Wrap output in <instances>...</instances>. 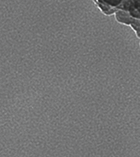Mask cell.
<instances>
[{"mask_svg": "<svg viewBox=\"0 0 140 157\" xmlns=\"http://www.w3.org/2000/svg\"><path fill=\"white\" fill-rule=\"evenodd\" d=\"M114 15L117 22L130 26L134 29L136 35L140 38V19H134V17L131 16L128 12L123 10H118Z\"/></svg>", "mask_w": 140, "mask_h": 157, "instance_id": "6da1fadb", "label": "cell"}, {"mask_svg": "<svg viewBox=\"0 0 140 157\" xmlns=\"http://www.w3.org/2000/svg\"><path fill=\"white\" fill-rule=\"evenodd\" d=\"M119 10H125L134 19H140V0H127L122 4Z\"/></svg>", "mask_w": 140, "mask_h": 157, "instance_id": "7a4b0ae2", "label": "cell"}, {"mask_svg": "<svg viewBox=\"0 0 140 157\" xmlns=\"http://www.w3.org/2000/svg\"><path fill=\"white\" fill-rule=\"evenodd\" d=\"M95 3L98 6L99 10L102 11V13H104L105 15H112V14H115V13L118 11V9L111 7L108 4H107L105 3H102L99 0H94Z\"/></svg>", "mask_w": 140, "mask_h": 157, "instance_id": "3957f363", "label": "cell"}, {"mask_svg": "<svg viewBox=\"0 0 140 157\" xmlns=\"http://www.w3.org/2000/svg\"><path fill=\"white\" fill-rule=\"evenodd\" d=\"M99 1L107 3L111 7H113V8H116V9L119 10V8L121 7L122 4L127 0H99Z\"/></svg>", "mask_w": 140, "mask_h": 157, "instance_id": "277c9868", "label": "cell"}]
</instances>
